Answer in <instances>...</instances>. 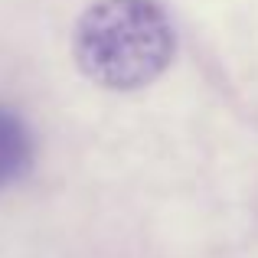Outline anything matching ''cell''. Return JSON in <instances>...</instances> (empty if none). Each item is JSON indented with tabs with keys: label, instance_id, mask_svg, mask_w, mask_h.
Wrapping results in <instances>:
<instances>
[{
	"label": "cell",
	"instance_id": "obj_1",
	"mask_svg": "<svg viewBox=\"0 0 258 258\" xmlns=\"http://www.w3.org/2000/svg\"><path fill=\"white\" fill-rule=\"evenodd\" d=\"M173 26L157 0H98L76 26V62L114 92L151 85L173 59Z\"/></svg>",
	"mask_w": 258,
	"mask_h": 258
},
{
	"label": "cell",
	"instance_id": "obj_2",
	"mask_svg": "<svg viewBox=\"0 0 258 258\" xmlns=\"http://www.w3.org/2000/svg\"><path fill=\"white\" fill-rule=\"evenodd\" d=\"M33 167V134L20 114L0 105V193L20 183Z\"/></svg>",
	"mask_w": 258,
	"mask_h": 258
}]
</instances>
